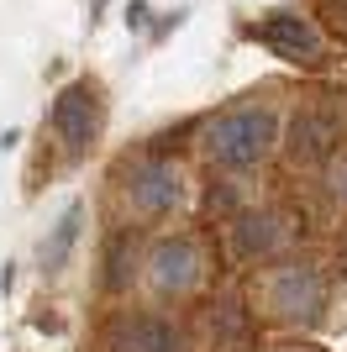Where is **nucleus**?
Returning a JSON list of instances; mask_svg holds the SVG:
<instances>
[{
    "mask_svg": "<svg viewBox=\"0 0 347 352\" xmlns=\"http://www.w3.org/2000/svg\"><path fill=\"white\" fill-rule=\"evenodd\" d=\"M111 190H116V206H121V221H132V226H158V221L179 216L189 206L185 163L163 147L127 153L111 174Z\"/></svg>",
    "mask_w": 347,
    "mask_h": 352,
    "instance_id": "3",
    "label": "nucleus"
},
{
    "mask_svg": "<svg viewBox=\"0 0 347 352\" xmlns=\"http://www.w3.org/2000/svg\"><path fill=\"white\" fill-rule=\"evenodd\" d=\"M185 21H189L185 6H179V11H169V16H158V27H153V37H147V43H163V37H169L174 27H185Z\"/></svg>",
    "mask_w": 347,
    "mask_h": 352,
    "instance_id": "16",
    "label": "nucleus"
},
{
    "mask_svg": "<svg viewBox=\"0 0 347 352\" xmlns=\"http://www.w3.org/2000/svg\"><path fill=\"white\" fill-rule=\"evenodd\" d=\"M247 37H253L263 53H274V58L295 63V69H305V74L326 69V37H321V27L305 11H295V6H274V11H263L258 21H247Z\"/></svg>",
    "mask_w": 347,
    "mask_h": 352,
    "instance_id": "9",
    "label": "nucleus"
},
{
    "mask_svg": "<svg viewBox=\"0 0 347 352\" xmlns=\"http://www.w3.org/2000/svg\"><path fill=\"white\" fill-rule=\"evenodd\" d=\"M200 158L221 174H253L284 147V116L274 100H237L200 121Z\"/></svg>",
    "mask_w": 347,
    "mask_h": 352,
    "instance_id": "2",
    "label": "nucleus"
},
{
    "mask_svg": "<svg viewBox=\"0 0 347 352\" xmlns=\"http://www.w3.org/2000/svg\"><path fill=\"white\" fill-rule=\"evenodd\" d=\"M305 248V216L284 200H253V206H237L227 216V232H221V252H227L231 268L242 274H258V268L279 263L289 252Z\"/></svg>",
    "mask_w": 347,
    "mask_h": 352,
    "instance_id": "4",
    "label": "nucleus"
},
{
    "mask_svg": "<svg viewBox=\"0 0 347 352\" xmlns=\"http://www.w3.org/2000/svg\"><path fill=\"white\" fill-rule=\"evenodd\" d=\"M316 184H321V200H326L337 216H347V147H342V153H337V158L316 174Z\"/></svg>",
    "mask_w": 347,
    "mask_h": 352,
    "instance_id": "13",
    "label": "nucleus"
},
{
    "mask_svg": "<svg viewBox=\"0 0 347 352\" xmlns=\"http://www.w3.org/2000/svg\"><path fill=\"white\" fill-rule=\"evenodd\" d=\"M121 21H127V32H137V37H153V27H158V16H153L147 0H127V6H121Z\"/></svg>",
    "mask_w": 347,
    "mask_h": 352,
    "instance_id": "14",
    "label": "nucleus"
},
{
    "mask_svg": "<svg viewBox=\"0 0 347 352\" xmlns=\"http://www.w3.org/2000/svg\"><path fill=\"white\" fill-rule=\"evenodd\" d=\"M105 132V89L95 74H79L69 85H58L48 105V142L58 147L63 163H85Z\"/></svg>",
    "mask_w": 347,
    "mask_h": 352,
    "instance_id": "7",
    "label": "nucleus"
},
{
    "mask_svg": "<svg viewBox=\"0 0 347 352\" xmlns=\"http://www.w3.org/2000/svg\"><path fill=\"white\" fill-rule=\"evenodd\" d=\"M79 236H85V200H69V206L58 210V221L48 226L43 248H37V268H43V279H58V274L69 268Z\"/></svg>",
    "mask_w": 347,
    "mask_h": 352,
    "instance_id": "12",
    "label": "nucleus"
},
{
    "mask_svg": "<svg viewBox=\"0 0 347 352\" xmlns=\"http://www.w3.org/2000/svg\"><path fill=\"white\" fill-rule=\"evenodd\" d=\"M195 342H200L205 352H258V316H253V305H247V289H221L211 294L200 305V316H195Z\"/></svg>",
    "mask_w": 347,
    "mask_h": 352,
    "instance_id": "10",
    "label": "nucleus"
},
{
    "mask_svg": "<svg viewBox=\"0 0 347 352\" xmlns=\"http://www.w3.org/2000/svg\"><path fill=\"white\" fill-rule=\"evenodd\" d=\"M90 6V27H95V21H101V11H105V0H85Z\"/></svg>",
    "mask_w": 347,
    "mask_h": 352,
    "instance_id": "20",
    "label": "nucleus"
},
{
    "mask_svg": "<svg viewBox=\"0 0 347 352\" xmlns=\"http://www.w3.org/2000/svg\"><path fill=\"white\" fill-rule=\"evenodd\" d=\"M247 305L263 326H279V331H316L332 310V268L321 263L316 252H289L279 263L258 268L247 279Z\"/></svg>",
    "mask_w": 347,
    "mask_h": 352,
    "instance_id": "1",
    "label": "nucleus"
},
{
    "mask_svg": "<svg viewBox=\"0 0 347 352\" xmlns=\"http://www.w3.org/2000/svg\"><path fill=\"white\" fill-rule=\"evenodd\" d=\"M143 232L132 226V221H121V226H111V236H105L101 248V289L111 294V300H121V294H132V284H143Z\"/></svg>",
    "mask_w": 347,
    "mask_h": 352,
    "instance_id": "11",
    "label": "nucleus"
},
{
    "mask_svg": "<svg viewBox=\"0 0 347 352\" xmlns=\"http://www.w3.org/2000/svg\"><path fill=\"white\" fill-rule=\"evenodd\" d=\"M258 352H326V347H316L311 337H295V331H289V337H279V342H263Z\"/></svg>",
    "mask_w": 347,
    "mask_h": 352,
    "instance_id": "15",
    "label": "nucleus"
},
{
    "mask_svg": "<svg viewBox=\"0 0 347 352\" xmlns=\"http://www.w3.org/2000/svg\"><path fill=\"white\" fill-rule=\"evenodd\" d=\"M211 284V248L200 232H158L143 258V289L158 305H185Z\"/></svg>",
    "mask_w": 347,
    "mask_h": 352,
    "instance_id": "5",
    "label": "nucleus"
},
{
    "mask_svg": "<svg viewBox=\"0 0 347 352\" xmlns=\"http://www.w3.org/2000/svg\"><path fill=\"white\" fill-rule=\"evenodd\" d=\"M11 147H21V132H16V126H11V132H0V153H11Z\"/></svg>",
    "mask_w": 347,
    "mask_h": 352,
    "instance_id": "19",
    "label": "nucleus"
},
{
    "mask_svg": "<svg viewBox=\"0 0 347 352\" xmlns=\"http://www.w3.org/2000/svg\"><path fill=\"white\" fill-rule=\"evenodd\" d=\"M195 326L163 305H116L101 321V352H195Z\"/></svg>",
    "mask_w": 347,
    "mask_h": 352,
    "instance_id": "8",
    "label": "nucleus"
},
{
    "mask_svg": "<svg viewBox=\"0 0 347 352\" xmlns=\"http://www.w3.org/2000/svg\"><path fill=\"white\" fill-rule=\"evenodd\" d=\"M321 11H326V21L337 32H347V0H321Z\"/></svg>",
    "mask_w": 347,
    "mask_h": 352,
    "instance_id": "17",
    "label": "nucleus"
},
{
    "mask_svg": "<svg viewBox=\"0 0 347 352\" xmlns=\"http://www.w3.org/2000/svg\"><path fill=\"white\" fill-rule=\"evenodd\" d=\"M347 147V105L342 95H305L284 121V163L295 174H321Z\"/></svg>",
    "mask_w": 347,
    "mask_h": 352,
    "instance_id": "6",
    "label": "nucleus"
},
{
    "mask_svg": "<svg viewBox=\"0 0 347 352\" xmlns=\"http://www.w3.org/2000/svg\"><path fill=\"white\" fill-rule=\"evenodd\" d=\"M11 284H16V263H0V294H11Z\"/></svg>",
    "mask_w": 347,
    "mask_h": 352,
    "instance_id": "18",
    "label": "nucleus"
}]
</instances>
